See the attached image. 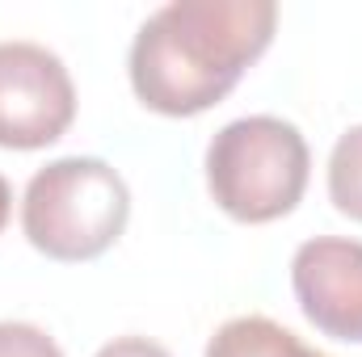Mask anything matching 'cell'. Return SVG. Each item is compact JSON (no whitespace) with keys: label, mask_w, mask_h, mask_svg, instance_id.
I'll return each mask as SVG.
<instances>
[{"label":"cell","mask_w":362,"mask_h":357,"mask_svg":"<svg viewBox=\"0 0 362 357\" xmlns=\"http://www.w3.org/2000/svg\"><path fill=\"white\" fill-rule=\"evenodd\" d=\"M274 30V0H169L135 30L131 89L165 118L206 114L266 55Z\"/></svg>","instance_id":"obj_1"},{"label":"cell","mask_w":362,"mask_h":357,"mask_svg":"<svg viewBox=\"0 0 362 357\" xmlns=\"http://www.w3.org/2000/svg\"><path fill=\"white\" fill-rule=\"evenodd\" d=\"M131 219L122 173L97 156H59L21 193V231L51 261H93L118 244Z\"/></svg>","instance_id":"obj_2"},{"label":"cell","mask_w":362,"mask_h":357,"mask_svg":"<svg viewBox=\"0 0 362 357\" xmlns=\"http://www.w3.org/2000/svg\"><path fill=\"white\" fill-rule=\"evenodd\" d=\"M312 173L308 139L295 122L249 114L206 143V189L236 223H274L303 202Z\"/></svg>","instance_id":"obj_3"},{"label":"cell","mask_w":362,"mask_h":357,"mask_svg":"<svg viewBox=\"0 0 362 357\" xmlns=\"http://www.w3.org/2000/svg\"><path fill=\"white\" fill-rule=\"evenodd\" d=\"M76 118V85L68 63L42 42H0V147L38 152Z\"/></svg>","instance_id":"obj_4"},{"label":"cell","mask_w":362,"mask_h":357,"mask_svg":"<svg viewBox=\"0 0 362 357\" xmlns=\"http://www.w3.org/2000/svg\"><path fill=\"white\" fill-rule=\"evenodd\" d=\"M291 290L316 332L362 345V240H303L291 257Z\"/></svg>","instance_id":"obj_5"},{"label":"cell","mask_w":362,"mask_h":357,"mask_svg":"<svg viewBox=\"0 0 362 357\" xmlns=\"http://www.w3.org/2000/svg\"><path fill=\"white\" fill-rule=\"evenodd\" d=\"M202 357H329L270 315H236L215 328Z\"/></svg>","instance_id":"obj_6"},{"label":"cell","mask_w":362,"mask_h":357,"mask_svg":"<svg viewBox=\"0 0 362 357\" xmlns=\"http://www.w3.org/2000/svg\"><path fill=\"white\" fill-rule=\"evenodd\" d=\"M329 198L333 206L362 223V122L350 126L337 143H333V156H329Z\"/></svg>","instance_id":"obj_7"},{"label":"cell","mask_w":362,"mask_h":357,"mask_svg":"<svg viewBox=\"0 0 362 357\" xmlns=\"http://www.w3.org/2000/svg\"><path fill=\"white\" fill-rule=\"evenodd\" d=\"M0 357H64V349L38 324L0 320Z\"/></svg>","instance_id":"obj_8"},{"label":"cell","mask_w":362,"mask_h":357,"mask_svg":"<svg viewBox=\"0 0 362 357\" xmlns=\"http://www.w3.org/2000/svg\"><path fill=\"white\" fill-rule=\"evenodd\" d=\"M93 357H169L165 345L148 341V337H114L110 345H101Z\"/></svg>","instance_id":"obj_9"},{"label":"cell","mask_w":362,"mask_h":357,"mask_svg":"<svg viewBox=\"0 0 362 357\" xmlns=\"http://www.w3.org/2000/svg\"><path fill=\"white\" fill-rule=\"evenodd\" d=\"M8 214H13V189H8V181L0 173V231H4V223H8Z\"/></svg>","instance_id":"obj_10"}]
</instances>
